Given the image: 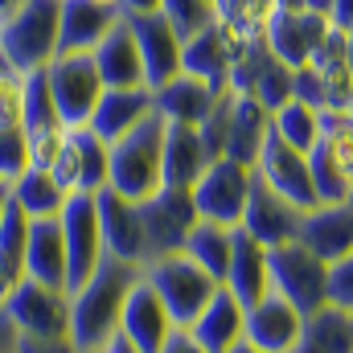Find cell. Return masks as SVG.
I'll return each mask as SVG.
<instances>
[{"label":"cell","mask_w":353,"mask_h":353,"mask_svg":"<svg viewBox=\"0 0 353 353\" xmlns=\"http://www.w3.org/2000/svg\"><path fill=\"white\" fill-rule=\"evenodd\" d=\"M140 271L144 267L119 263V259H103L99 271L90 275L87 283L70 292V341L83 353H99L119 333L123 300H128L132 283L140 279Z\"/></svg>","instance_id":"6da1fadb"},{"label":"cell","mask_w":353,"mask_h":353,"mask_svg":"<svg viewBox=\"0 0 353 353\" xmlns=\"http://www.w3.org/2000/svg\"><path fill=\"white\" fill-rule=\"evenodd\" d=\"M165 119L152 111L140 128L119 136L111 144V169H107V189L119 197L144 201L165 185Z\"/></svg>","instance_id":"7a4b0ae2"},{"label":"cell","mask_w":353,"mask_h":353,"mask_svg":"<svg viewBox=\"0 0 353 353\" xmlns=\"http://www.w3.org/2000/svg\"><path fill=\"white\" fill-rule=\"evenodd\" d=\"M58 17L62 0H25L0 17V58L17 74H41L58 58Z\"/></svg>","instance_id":"3957f363"},{"label":"cell","mask_w":353,"mask_h":353,"mask_svg":"<svg viewBox=\"0 0 353 353\" xmlns=\"http://www.w3.org/2000/svg\"><path fill=\"white\" fill-rule=\"evenodd\" d=\"M144 279L152 283V292L161 296V304L169 308L176 329H189L193 316L210 304V296L222 288L214 283L201 267L185 255H161V259H148L144 263Z\"/></svg>","instance_id":"277c9868"},{"label":"cell","mask_w":353,"mask_h":353,"mask_svg":"<svg viewBox=\"0 0 353 353\" xmlns=\"http://www.w3.org/2000/svg\"><path fill=\"white\" fill-rule=\"evenodd\" d=\"M271 292L283 296L288 304H296L304 316L329 304V263L316 259L300 239L271 247Z\"/></svg>","instance_id":"5b68a950"},{"label":"cell","mask_w":353,"mask_h":353,"mask_svg":"<svg viewBox=\"0 0 353 353\" xmlns=\"http://www.w3.org/2000/svg\"><path fill=\"white\" fill-rule=\"evenodd\" d=\"M4 316L17 337H70V292L37 279H17L4 300Z\"/></svg>","instance_id":"8992f818"},{"label":"cell","mask_w":353,"mask_h":353,"mask_svg":"<svg viewBox=\"0 0 353 353\" xmlns=\"http://www.w3.org/2000/svg\"><path fill=\"white\" fill-rule=\"evenodd\" d=\"M316 201H350L353 193V119L345 111H325L321 140L308 152Z\"/></svg>","instance_id":"52a82bcc"},{"label":"cell","mask_w":353,"mask_h":353,"mask_svg":"<svg viewBox=\"0 0 353 353\" xmlns=\"http://www.w3.org/2000/svg\"><path fill=\"white\" fill-rule=\"evenodd\" d=\"M251 185H255V169H247V165H239L230 157H218L205 169V176L189 189L197 218L214 222V226H226V230H239L247 197H251Z\"/></svg>","instance_id":"ba28073f"},{"label":"cell","mask_w":353,"mask_h":353,"mask_svg":"<svg viewBox=\"0 0 353 353\" xmlns=\"http://www.w3.org/2000/svg\"><path fill=\"white\" fill-rule=\"evenodd\" d=\"M46 83H50L54 107H58L66 128H87L103 90H107L90 54H58L46 66Z\"/></svg>","instance_id":"9c48e42d"},{"label":"cell","mask_w":353,"mask_h":353,"mask_svg":"<svg viewBox=\"0 0 353 353\" xmlns=\"http://www.w3.org/2000/svg\"><path fill=\"white\" fill-rule=\"evenodd\" d=\"M140 218H144V247H148V259L181 255L189 230L201 222L197 210H193V193H189V189H173V185H161L152 197H144V201H140Z\"/></svg>","instance_id":"30bf717a"},{"label":"cell","mask_w":353,"mask_h":353,"mask_svg":"<svg viewBox=\"0 0 353 353\" xmlns=\"http://www.w3.org/2000/svg\"><path fill=\"white\" fill-rule=\"evenodd\" d=\"M62 239H66V267H70V279L66 288H83L90 275L99 271V263L107 259L103 251V230H99V210H94V193H70L62 214Z\"/></svg>","instance_id":"8fae6325"},{"label":"cell","mask_w":353,"mask_h":353,"mask_svg":"<svg viewBox=\"0 0 353 353\" xmlns=\"http://www.w3.org/2000/svg\"><path fill=\"white\" fill-rule=\"evenodd\" d=\"M329 29L333 25L321 12H308V8H271L259 37H263L267 54L275 62H283L288 70H300V66H308L312 50L325 41Z\"/></svg>","instance_id":"7c38bea8"},{"label":"cell","mask_w":353,"mask_h":353,"mask_svg":"<svg viewBox=\"0 0 353 353\" xmlns=\"http://www.w3.org/2000/svg\"><path fill=\"white\" fill-rule=\"evenodd\" d=\"M94 210H99V230H103V251H107V259H119V263H132V267L148 263L140 201L119 197L115 189H99V193H94Z\"/></svg>","instance_id":"4fadbf2b"},{"label":"cell","mask_w":353,"mask_h":353,"mask_svg":"<svg viewBox=\"0 0 353 353\" xmlns=\"http://www.w3.org/2000/svg\"><path fill=\"white\" fill-rule=\"evenodd\" d=\"M255 176L263 181L271 193H279L283 201H292L296 210H312V205H321V201H316V185H312L308 152L283 144L279 136H267L263 152H259V161H255Z\"/></svg>","instance_id":"5bb4252c"},{"label":"cell","mask_w":353,"mask_h":353,"mask_svg":"<svg viewBox=\"0 0 353 353\" xmlns=\"http://www.w3.org/2000/svg\"><path fill=\"white\" fill-rule=\"evenodd\" d=\"M173 333H176V325H173V316H169V308L161 304V296L152 292V283H148L144 271H140V279L132 283V292H128V300H123L119 337H123L136 353H157Z\"/></svg>","instance_id":"9a60e30c"},{"label":"cell","mask_w":353,"mask_h":353,"mask_svg":"<svg viewBox=\"0 0 353 353\" xmlns=\"http://www.w3.org/2000/svg\"><path fill=\"white\" fill-rule=\"evenodd\" d=\"M251 41V37H239L234 29H226L222 21H214L210 29L193 33L181 50V70L210 83L214 90H230V66H234V54L239 46Z\"/></svg>","instance_id":"2e32d148"},{"label":"cell","mask_w":353,"mask_h":353,"mask_svg":"<svg viewBox=\"0 0 353 353\" xmlns=\"http://www.w3.org/2000/svg\"><path fill=\"white\" fill-rule=\"evenodd\" d=\"M267 136H271V111L251 94H234L226 90V128H222V157L255 169L259 152H263Z\"/></svg>","instance_id":"e0dca14e"},{"label":"cell","mask_w":353,"mask_h":353,"mask_svg":"<svg viewBox=\"0 0 353 353\" xmlns=\"http://www.w3.org/2000/svg\"><path fill=\"white\" fill-rule=\"evenodd\" d=\"M300 222H304V210H296L292 201H283L279 193H271L263 181L255 176L239 230H247L255 243H263L267 251H271V247L296 243V239H300Z\"/></svg>","instance_id":"ac0fdd59"},{"label":"cell","mask_w":353,"mask_h":353,"mask_svg":"<svg viewBox=\"0 0 353 353\" xmlns=\"http://www.w3.org/2000/svg\"><path fill=\"white\" fill-rule=\"evenodd\" d=\"M136 33V46H140V62H144V83L148 90L161 87L181 74V33L165 21V12H144V17H123Z\"/></svg>","instance_id":"d6986e66"},{"label":"cell","mask_w":353,"mask_h":353,"mask_svg":"<svg viewBox=\"0 0 353 353\" xmlns=\"http://www.w3.org/2000/svg\"><path fill=\"white\" fill-rule=\"evenodd\" d=\"M304 333V312L288 304L283 296H263L259 304L247 308V345L263 353H296Z\"/></svg>","instance_id":"ffe728a7"},{"label":"cell","mask_w":353,"mask_h":353,"mask_svg":"<svg viewBox=\"0 0 353 353\" xmlns=\"http://www.w3.org/2000/svg\"><path fill=\"white\" fill-rule=\"evenodd\" d=\"M300 243L325 263L353 255V205L350 201H321V205L304 210Z\"/></svg>","instance_id":"44dd1931"},{"label":"cell","mask_w":353,"mask_h":353,"mask_svg":"<svg viewBox=\"0 0 353 353\" xmlns=\"http://www.w3.org/2000/svg\"><path fill=\"white\" fill-rule=\"evenodd\" d=\"M119 25V4L111 0H62L58 54H90Z\"/></svg>","instance_id":"7402d4cb"},{"label":"cell","mask_w":353,"mask_h":353,"mask_svg":"<svg viewBox=\"0 0 353 353\" xmlns=\"http://www.w3.org/2000/svg\"><path fill=\"white\" fill-rule=\"evenodd\" d=\"M189 337H193L205 353H230L234 345L247 341V308L234 300L230 288H218V292L210 296V304L193 316Z\"/></svg>","instance_id":"603a6c76"},{"label":"cell","mask_w":353,"mask_h":353,"mask_svg":"<svg viewBox=\"0 0 353 353\" xmlns=\"http://www.w3.org/2000/svg\"><path fill=\"white\" fill-rule=\"evenodd\" d=\"M226 90H214L210 83L193 79V74H176L169 83L152 87V111L165 119V123H185V128H201L210 119V111L218 107Z\"/></svg>","instance_id":"cb8c5ba5"},{"label":"cell","mask_w":353,"mask_h":353,"mask_svg":"<svg viewBox=\"0 0 353 353\" xmlns=\"http://www.w3.org/2000/svg\"><path fill=\"white\" fill-rule=\"evenodd\" d=\"M94 66H99V79L107 90H128V87H148L144 83V62H140V46H136V33L132 25L119 17V25L90 50Z\"/></svg>","instance_id":"d4e9b609"},{"label":"cell","mask_w":353,"mask_h":353,"mask_svg":"<svg viewBox=\"0 0 353 353\" xmlns=\"http://www.w3.org/2000/svg\"><path fill=\"white\" fill-rule=\"evenodd\" d=\"M214 161L218 157L210 152L201 128H185V123H169L165 128V185L193 189Z\"/></svg>","instance_id":"484cf974"},{"label":"cell","mask_w":353,"mask_h":353,"mask_svg":"<svg viewBox=\"0 0 353 353\" xmlns=\"http://www.w3.org/2000/svg\"><path fill=\"white\" fill-rule=\"evenodd\" d=\"M263 243H255L247 230H234V255H230V271H226V283L234 292V300L243 308L259 304L263 296H271V259H267Z\"/></svg>","instance_id":"4316f807"},{"label":"cell","mask_w":353,"mask_h":353,"mask_svg":"<svg viewBox=\"0 0 353 353\" xmlns=\"http://www.w3.org/2000/svg\"><path fill=\"white\" fill-rule=\"evenodd\" d=\"M25 279L50 283V288H66L70 267H66V239H62V222L58 218H37L29 222V247H25Z\"/></svg>","instance_id":"83f0119b"},{"label":"cell","mask_w":353,"mask_h":353,"mask_svg":"<svg viewBox=\"0 0 353 353\" xmlns=\"http://www.w3.org/2000/svg\"><path fill=\"white\" fill-rule=\"evenodd\" d=\"M152 115V90L148 87H128V90H103L94 115H90V132L107 144H115L119 136H128L132 128H140Z\"/></svg>","instance_id":"f1b7e54d"},{"label":"cell","mask_w":353,"mask_h":353,"mask_svg":"<svg viewBox=\"0 0 353 353\" xmlns=\"http://www.w3.org/2000/svg\"><path fill=\"white\" fill-rule=\"evenodd\" d=\"M296 353H353V312L333 304L308 312Z\"/></svg>","instance_id":"f546056e"},{"label":"cell","mask_w":353,"mask_h":353,"mask_svg":"<svg viewBox=\"0 0 353 353\" xmlns=\"http://www.w3.org/2000/svg\"><path fill=\"white\" fill-rule=\"evenodd\" d=\"M185 259L201 267L214 283H226V271H230V255H234V230L226 226H214V222H197L181 247Z\"/></svg>","instance_id":"4dcf8cb0"},{"label":"cell","mask_w":353,"mask_h":353,"mask_svg":"<svg viewBox=\"0 0 353 353\" xmlns=\"http://www.w3.org/2000/svg\"><path fill=\"white\" fill-rule=\"evenodd\" d=\"M66 197H70V193L46 173V169H25V173L12 181V201L25 210L29 222H37V218H58L62 205H66Z\"/></svg>","instance_id":"1f68e13d"},{"label":"cell","mask_w":353,"mask_h":353,"mask_svg":"<svg viewBox=\"0 0 353 353\" xmlns=\"http://www.w3.org/2000/svg\"><path fill=\"white\" fill-rule=\"evenodd\" d=\"M321 128H325V111H316L300 99H288L283 107L271 111V136H279L283 144H292L300 152H312V144L321 140Z\"/></svg>","instance_id":"d6a6232c"},{"label":"cell","mask_w":353,"mask_h":353,"mask_svg":"<svg viewBox=\"0 0 353 353\" xmlns=\"http://www.w3.org/2000/svg\"><path fill=\"white\" fill-rule=\"evenodd\" d=\"M70 140H74V161H79V193H99V189H107L111 144L99 140L90 128H70Z\"/></svg>","instance_id":"836d02e7"},{"label":"cell","mask_w":353,"mask_h":353,"mask_svg":"<svg viewBox=\"0 0 353 353\" xmlns=\"http://www.w3.org/2000/svg\"><path fill=\"white\" fill-rule=\"evenodd\" d=\"M25 247H29V218L12 201L8 214L0 218V271H4L8 283L25 279Z\"/></svg>","instance_id":"e575fe53"},{"label":"cell","mask_w":353,"mask_h":353,"mask_svg":"<svg viewBox=\"0 0 353 353\" xmlns=\"http://www.w3.org/2000/svg\"><path fill=\"white\" fill-rule=\"evenodd\" d=\"M161 12H165V21L173 25L176 33H181V41H189L193 33H201V29H210L218 21L214 0H165Z\"/></svg>","instance_id":"d590c367"},{"label":"cell","mask_w":353,"mask_h":353,"mask_svg":"<svg viewBox=\"0 0 353 353\" xmlns=\"http://www.w3.org/2000/svg\"><path fill=\"white\" fill-rule=\"evenodd\" d=\"M25 74H17L4 58H0V136L8 132H25Z\"/></svg>","instance_id":"8d00e7d4"},{"label":"cell","mask_w":353,"mask_h":353,"mask_svg":"<svg viewBox=\"0 0 353 353\" xmlns=\"http://www.w3.org/2000/svg\"><path fill=\"white\" fill-rule=\"evenodd\" d=\"M329 304L353 312V255L329 263Z\"/></svg>","instance_id":"74e56055"},{"label":"cell","mask_w":353,"mask_h":353,"mask_svg":"<svg viewBox=\"0 0 353 353\" xmlns=\"http://www.w3.org/2000/svg\"><path fill=\"white\" fill-rule=\"evenodd\" d=\"M17 353H83L70 337H17Z\"/></svg>","instance_id":"f35d334b"},{"label":"cell","mask_w":353,"mask_h":353,"mask_svg":"<svg viewBox=\"0 0 353 353\" xmlns=\"http://www.w3.org/2000/svg\"><path fill=\"white\" fill-rule=\"evenodd\" d=\"M157 353H205V350H201V345L189 337V329H176V333H173V337H169V341H165Z\"/></svg>","instance_id":"ab89813d"},{"label":"cell","mask_w":353,"mask_h":353,"mask_svg":"<svg viewBox=\"0 0 353 353\" xmlns=\"http://www.w3.org/2000/svg\"><path fill=\"white\" fill-rule=\"evenodd\" d=\"M329 25L341 29V33L350 29L353 25V0H333V4H329Z\"/></svg>","instance_id":"60d3db41"},{"label":"cell","mask_w":353,"mask_h":353,"mask_svg":"<svg viewBox=\"0 0 353 353\" xmlns=\"http://www.w3.org/2000/svg\"><path fill=\"white\" fill-rule=\"evenodd\" d=\"M119 4V17H144V12H161L165 0H115Z\"/></svg>","instance_id":"b9f144b4"},{"label":"cell","mask_w":353,"mask_h":353,"mask_svg":"<svg viewBox=\"0 0 353 353\" xmlns=\"http://www.w3.org/2000/svg\"><path fill=\"white\" fill-rule=\"evenodd\" d=\"M0 353H17V329L8 325L4 312H0Z\"/></svg>","instance_id":"7bdbcfd3"},{"label":"cell","mask_w":353,"mask_h":353,"mask_svg":"<svg viewBox=\"0 0 353 353\" xmlns=\"http://www.w3.org/2000/svg\"><path fill=\"white\" fill-rule=\"evenodd\" d=\"M8 205H12V181H0V218L8 214Z\"/></svg>","instance_id":"ee69618b"},{"label":"cell","mask_w":353,"mask_h":353,"mask_svg":"<svg viewBox=\"0 0 353 353\" xmlns=\"http://www.w3.org/2000/svg\"><path fill=\"white\" fill-rule=\"evenodd\" d=\"M103 353H136V350H132V345H128V341H123V337L115 333V337H111V341L103 345Z\"/></svg>","instance_id":"f6af8a7d"},{"label":"cell","mask_w":353,"mask_h":353,"mask_svg":"<svg viewBox=\"0 0 353 353\" xmlns=\"http://www.w3.org/2000/svg\"><path fill=\"white\" fill-rule=\"evenodd\" d=\"M329 4H333V0H304V8H308V12H321L325 21H329Z\"/></svg>","instance_id":"bcb514c9"},{"label":"cell","mask_w":353,"mask_h":353,"mask_svg":"<svg viewBox=\"0 0 353 353\" xmlns=\"http://www.w3.org/2000/svg\"><path fill=\"white\" fill-rule=\"evenodd\" d=\"M25 0H0V17H8V12H17Z\"/></svg>","instance_id":"7dc6e473"},{"label":"cell","mask_w":353,"mask_h":353,"mask_svg":"<svg viewBox=\"0 0 353 353\" xmlns=\"http://www.w3.org/2000/svg\"><path fill=\"white\" fill-rule=\"evenodd\" d=\"M271 8H304V0H271Z\"/></svg>","instance_id":"c3c4849f"},{"label":"cell","mask_w":353,"mask_h":353,"mask_svg":"<svg viewBox=\"0 0 353 353\" xmlns=\"http://www.w3.org/2000/svg\"><path fill=\"white\" fill-rule=\"evenodd\" d=\"M8 288H12V283H8V279H4V271H0V312H4V300H8Z\"/></svg>","instance_id":"681fc988"},{"label":"cell","mask_w":353,"mask_h":353,"mask_svg":"<svg viewBox=\"0 0 353 353\" xmlns=\"http://www.w3.org/2000/svg\"><path fill=\"white\" fill-rule=\"evenodd\" d=\"M345 54H350V66H353V25L345 29Z\"/></svg>","instance_id":"f907efd6"},{"label":"cell","mask_w":353,"mask_h":353,"mask_svg":"<svg viewBox=\"0 0 353 353\" xmlns=\"http://www.w3.org/2000/svg\"><path fill=\"white\" fill-rule=\"evenodd\" d=\"M230 353H263V350H255V345H247V341H243V345H234Z\"/></svg>","instance_id":"816d5d0a"},{"label":"cell","mask_w":353,"mask_h":353,"mask_svg":"<svg viewBox=\"0 0 353 353\" xmlns=\"http://www.w3.org/2000/svg\"><path fill=\"white\" fill-rule=\"evenodd\" d=\"M345 115H350V119H353V94H350V103H345Z\"/></svg>","instance_id":"f5cc1de1"},{"label":"cell","mask_w":353,"mask_h":353,"mask_svg":"<svg viewBox=\"0 0 353 353\" xmlns=\"http://www.w3.org/2000/svg\"><path fill=\"white\" fill-rule=\"evenodd\" d=\"M350 205H353V193H350Z\"/></svg>","instance_id":"db71d44e"},{"label":"cell","mask_w":353,"mask_h":353,"mask_svg":"<svg viewBox=\"0 0 353 353\" xmlns=\"http://www.w3.org/2000/svg\"><path fill=\"white\" fill-rule=\"evenodd\" d=\"M111 4H115V0H111Z\"/></svg>","instance_id":"11a10c76"},{"label":"cell","mask_w":353,"mask_h":353,"mask_svg":"<svg viewBox=\"0 0 353 353\" xmlns=\"http://www.w3.org/2000/svg\"><path fill=\"white\" fill-rule=\"evenodd\" d=\"M99 353H103V350H99Z\"/></svg>","instance_id":"9f6ffc18"}]
</instances>
